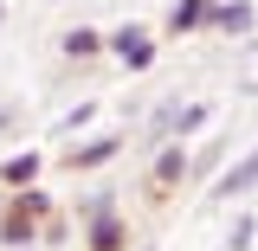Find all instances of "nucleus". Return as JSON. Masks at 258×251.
I'll list each match as a JSON object with an SVG mask.
<instances>
[{"mask_svg":"<svg viewBox=\"0 0 258 251\" xmlns=\"http://www.w3.org/2000/svg\"><path fill=\"white\" fill-rule=\"evenodd\" d=\"M39 168H45V155H39V148L7 155V161H0V181H7V187H32V181H39Z\"/></svg>","mask_w":258,"mask_h":251,"instance_id":"nucleus-7","label":"nucleus"},{"mask_svg":"<svg viewBox=\"0 0 258 251\" xmlns=\"http://www.w3.org/2000/svg\"><path fill=\"white\" fill-rule=\"evenodd\" d=\"M252 238H258V219H252V213H239L232 232H226V251H252Z\"/></svg>","mask_w":258,"mask_h":251,"instance_id":"nucleus-11","label":"nucleus"},{"mask_svg":"<svg viewBox=\"0 0 258 251\" xmlns=\"http://www.w3.org/2000/svg\"><path fill=\"white\" fill-rule=\"evenodd\" d=\"M58 52H64L71 64H91L97 52H103V32H97V26H71V32L58 39Z\"/></svg>","mask_w":258,"mask_h":251,"instance_id":"nucleus-6","label":"nucleus"},{"mask_svg":"<svg viewBox=\"0 0 258 251\" xmlns=\"http://www.w3.org/2000/svg\"><path fill=\"white\" fill-rule=\"evenodd\" d=\"M252 187H258V142H252L239 161H226V168H220V181H213V200H245Z\"/></svg>","mask_w":258,"mask_h":251,"instance_id":"nucleus-3","label":"nucleus"},{"mask_svg":"<svg viewBox=\"0 0 258 251\" xmlns=\"http://www.w3.org/2000/svg\"><path fill=\"white\" fill-rule=\"evenodd\" d=\"M0 20H7V7H0Z\"/></svg>","mask_w":258,"mask_h":251,"instance_id":"nucleus-17","label":"nucleus"},{"mask_svg":"<svg viewBox=\"0 0 258 251\" xmlns=\"http://www.w3.org/2000/svg\"><path fill=\"white\" fill-rule=\"evenodd\" d=\"M207 123H213V103H187V110H174V135H181V142L200 135Z\"/></svg>","mask_w":258,"mask_h":251,"instance_id":"nucleus-10","label":"nucleus"},{"mask_svg":"<svg viewBox=\"0 0 258 251\" xmlns=\"http://www.w3.org/2000/svg\"><path fill=\"white\" fill-rule=\"evenodd\" d=\"M84 225H91V251H123V219L116 213H97Z\"/></svg>","mask_w":258,"mask_h":251,"instance_id":"nucleus-9","label":"nucleus"},{"mask_svg":"<svg viewBox=\"0 0 258 251\" xmlns=\"http://www.w3.org/2000/svg\"><path fill=\"white\" fill-rule=\"evenodd\" d=\"M91 116H97V103H78V110H64V116H58V129H64V135H78Z\"/></svg>","mask_w":258,"mask_h":251,"instance_id":"nucleus-13","label":"nucleus"},{"mask_svg":"<svg viewBox=\"0 0 258 251\" xmlns=\"http://www.w3.org/2000/svg\"><path fill=\"white\" fill-rule=\"evenodd\" d=\"M103 52H116L123 71H149V64H155V32L149 26H123V32L103 39Z\"/></svg>","mask_w":258,"mask_h":251,"instance_id":"nucleus-1","label":"nucleus"},{"mask_svg":"<svg viewBox=\"0 0 258 251\" xmlns=\"http://www.w3.org/2000/svg\"><path fill=\"white\" fill-rule=\"evenodd\" d=\"M7 251H39V238H32V245H7Z\"/></svg>","mask_w":258,"mask_h":251,"instance_id":"nucleus-16","label":"nucleus"},{"mask_svg":"<svg viewBox=\"0 0 258 251\" xmlns=\"http://www.w3.org/2000/svg\"><path fill=\"white\" fill-rule=\"evenodd\" d=\"M207 13H213V0H174V7H168V32H194V26H207Z\"/></svg>","mask_w":258,"mask_h":251,"instance_id":"nucleus-8","label":"nucleus"},{"mask_svg":"<svg viewBox=\"0 0 258 251\" xmlns=\"http://www.w3.org/2000/svg\"><path fill=\"white\" fill-rule=\"evenodd\" d=\"M123 155V129H110V135H91V142H78V148H64V168L71 174H91V168H110V161Z\"/></svg>","mask_w":258,"mask_h":251,"instance_id":"nucleus-2","label":"nucleus"},{"mask_svg":"<svg viewBox=\"0 0 258 251\" xmlns=\"http://www.w3.org/2000/svg\"><path fill=\"white\" fill-rule=\"evenodd\" d=\"M174 181H187V142L181 135H168L155 148V187H174Z\"/></svg>","mask_w":258,"mask_h":251,"instance_id":"nucleus-5","label":"nucleus"},{"mask_svg":"<svg viewBox=\"0 0 258 251\" xmlns=\"http://www.w3.org/2000/svg\"><path fill=\"white\" fill-rule=\"evenodd\" d=\"M13 116H20V103H0V129H7V123H13Z\"/></svg>","mask_w":258,"mask_h":251,"instance_id":"nucleus-15","label":"nucleus"},{"mask_svg":"<svg viewBox=\"0 0 258 251\" xmlns=\"http://www.w3.org/2000/svg\"><path fill=\"white\" fill-rule=\"evenodd\" d=\"M252 0H213V13H207V26H220L226 39H245V32H252Z\"/></svg>","mask_w":258,"mask_h":251,"instance_id":"nucleus-4","label":"nucleus"},{"mask_svg":"<svg viewBox=\"0 0 258 251\" xmlns=\"http://www.w3.org/2000/svg\"><path fill=\"white\" fill-rule=\"evenodd\" d=\"M239 84H245V91H258V39L245 45V71H239Z\"/></svg>","mask_w":258,"mask_h":251,"instance_id":"nucleus-14","label":"nucleus"},{"mask_svg":"<svg viewBox=\"0 0 258 251\" xmlns=\"http://www.w3.org/2000/svg\"><path fill=\"white\" fill-rule=\"evenodd\" d=\"M220 161H226V142H207V148H200V155L187 161V174H213Z\"/></svg>","mask_w":258,"mask_h":251,"instance_id":"nucleus-12","label":"nucleus"}]
</instances>
